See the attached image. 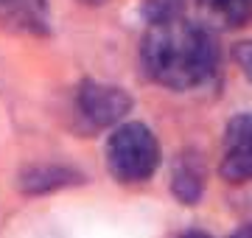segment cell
I'll list each match as a JSON object with an SVG mask.
<instances>
[{"label": "cell", "instance_id": "1", "mask_svg": "<svg viewBox=\"0 0 252 238\" xmlns=\"http://www.w3.org/2000/svg\"><path fill=\"white\" fill-rule=\"evenodd\" d=\"M140 56L146 73L171 90L196 87L216 70V45L210 34L182 14L149 23Z\"/></svg>", "mask_w": 252, "mask_h": 238}, {"label": "cell", "instance_id": "2", "mask_svg": "<svg viewBox=\"0 0 252 238\" xmlns=\"http://www.w3.org/2000/svg\"><path fill=\"white\" fill-rule=\"evenodd\" d=\"M107 165L121 182H143L160 165V143L143 123H124L107 143Z\"/></svg>", "mask_w": 252, "mask_h": 238}, {"label": "cell", "instance_id": "3", "mask_svg": "<svg viewBox=\"0 0 252 238\" xmlns=\"http://www.w3.org/2000/svg\"><path fill=\"white\" fill-rule=\"evenodd\" d=\"M76 110H79V118L90 129H104L118 123L126 115L129 95L112 84L84 82L79 95H76Z\"/></svg>", "mask_w": 252, "mask_h": 238}, {"label": "cell", "instance_id": "4", "mask_svg": "<svg viewBox=\"0 0 252 238\" xmlns=\"http://www.w3.org/2000/svg\"><path fill=\"white\" fill-rule=\"evenodd\" d=\"M221 177L230 182L252 179V115H235L227 123Z\"/></svg>", "mask_w": 252, "mask_h": 238}, {"label": "cell", "instance_id": "5", "mask_svg": "<svg viewBox=\"0 0 252 238\" xmlns=\"http://www.w3.org/2000/svg\"><path fill=\"white\" fill-rule=\"evenodd\" d=\"M0 28L42 37L51 31L45 0H0Z\"/></svg>", "mask_w": 252, "mask_h": 238}, {"label": "cell", "instance_id": "6", "mask_svg": "<svg viewBox=\"0 0 252 238\" xmlns=\"http://www.w3.org/2000/svg\"><path fill=\"white\" fill-rule=\"evenodd\" d=\"M199 11L219 28H238L252 17V0H199Z\"/></svg>", "mask_w": 252, "mask_h": 238}, {"label": "cell", "instance_id": "7", "mask_svg": "<svg viewBox=\"0 0 252 238\" xmlns=\"http://www.w3.org/2000/svg\"><path fill=\"white\" fill-rule=\"evenodd\" d=\"M174 191L182 202H196L202 193V168L193 160L177 165V174H174Z\"/></svg>", "mask_w": 252, "mask_h": 238}, {"label": "cell", "instance_id": "8", "mask_svg": "<svg viewBox=\"0 0 252 238\" xmlns=\"http://www.w3.org/2000/svg\"><path fill=\"white\" fill-rule=\"evenodd\" d=\"M235 62L241 64V70L247 73V79L252 82V39L250 42H241L235 48Z\"/></svg>", "mask_w": 252, "mask_h": 238}, {"label": "cell", "instance_id": "9", "mask_svg": "<svg viewBox=\"0 0 252 238\" xmlns=\"http://www.w3.org/2000/svg\"><path fill=\"white\" fill-rule=\"evenodd\" d=\"M230 238H252V224H250V227H241V230H235V233H233Z\"/></svg>", "mask_w": 252, "mask_h": 238}, {"label": "cell", "instance_id": "10", "mask_svg": "<svg viewBox=\"0 0 252 238\" xmlns=\"http://www.w3.org/2000/svg\"><path fill=\"white\" fill-rule=\"evenodd\" d=\"M180 238H210V236H205V233H185V236H180Z\"/></svg>", "mask_w": 252, "mask_h": 238}, {"label": "cell", "instance_id": "11", "mask_svg": "<svg viewBox=\"0 0 252 238\" xmlns=\"http://www.w3.org/2000/svg\"><path fill=\"white\" fill-rule=\"evenodd\" d=\"M84 3H101V0H84Z\"/></svg>", "mask_w": 252, "mask_h": 238}]
</instances>
